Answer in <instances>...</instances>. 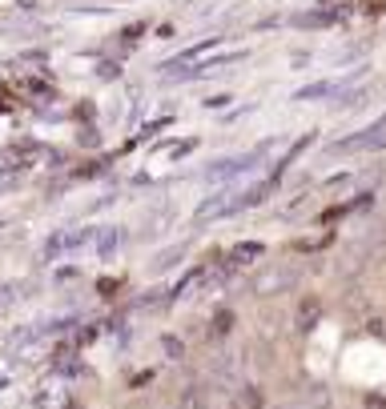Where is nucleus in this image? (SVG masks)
<instances>
[{"instance_id": "nucleus-1", "label": "nucleus", "mask_w": 386, "mask_h": 409, "mask_svg": "<svg viewBox=\"0 0 386 409\" xmlns=\"http://www.w3.org/2000/svg\"><path fill=\"white\" fill-rule=\"evenodd\" d=\"M270 193H274V177H262V181H253L250 189H242L237 193V209H258L262 201H270Z\"/></svg>"}, {"instance_id": "nucleus-2", "label": "nucleus", "mask_w": 386, "mask_h": 409, "mask_svg": "<svg viewBox=\"0 0 386 409\" xmlns=\"http://www.w3.org/2000/svg\"><path fill=\"white\" fill-rule=\"evenodd\" d=\"M262 253H266L262 245H237V249H233V265H253Z\"/></svg>"}, {"instance_id": "nucleus-3", "label": "nucleus", "mask_w": 386, "mask_h": 409, "mask_svg": "<svg viewBox=\"0 0 386 409\" xmlns=\"http://www.w3.org/2000/svg\"><path fill=\"white\" fill-rule=\"evenodd\" d=\"M314 317H318V305L310 301V305H302V309H298V325H314Z\"/></svg>"}, {"instance_id": "nucleus-4", "label": "nucleus", "mask_w": 386, "mask_h": 409, "mask_svg": "<svg viewBox=\"0 0 386 409\" xmlns=\"http://www.w3.org/2000/svg\"><path fill=\"white\" fill-rule=\"evenodd\" d=\"M181 253H185L181 245H177V249H169V253H161V257H157V269H161V265H174V261H181Z\"/></svg>"}, {"instance_id": "nucleus-5", "label": "nucleus", "mask_w": 386, "mask_h": 409, "mask_svg": "<svg viewBox=\"0 0 386 409\" xmlns=\"http://www.w3.org/2000/svg\"><path fill=\"white\" fill-rule=\"evenodd\" d=\"M362 8H367L370 17H378V12L386 8V0H362Z\"/></svg>"}, {"instance_id": "nucleus-6", "label": "nucleus", "mask_w": 386, "mask_h": 409, "mask_svg": "<svg viewBox=\"0 0 386 409\" xmlns=\"http://www.w3.org/2000/svg\"><path fill=\"white\" fill-rule=\"evenodd\" d=\"M367 409H386V401L378 397V393H374V397H367Z\"/></svg>"}]
</instances>
